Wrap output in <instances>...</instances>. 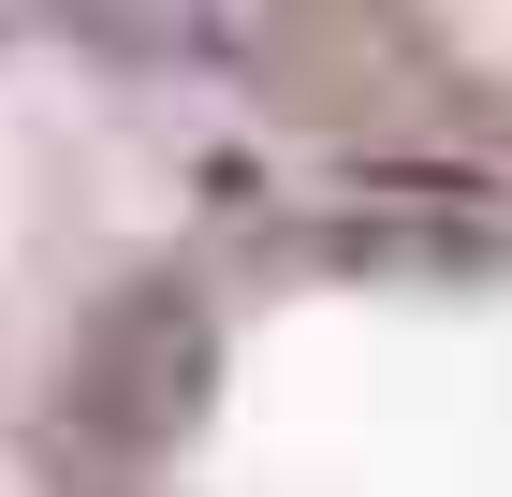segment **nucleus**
<instances>
[{
	"instance_id": "f257e3e1",
	"label": "nucleus",
	"mask_w": 512,
	"mask_h": 497,
	"mask_svg": "<svg viewBox=\"0 0 512 497\" xmlns=\"http://www.w3.org/2000/svg\"><path fill=\"white\" fill-rule=\"evenodd\" d=\"M205 395H220V337L191 322L176 278H132V293L74 337V424L103 439V454H161Z\"/></svg>"
}]
</instances>
